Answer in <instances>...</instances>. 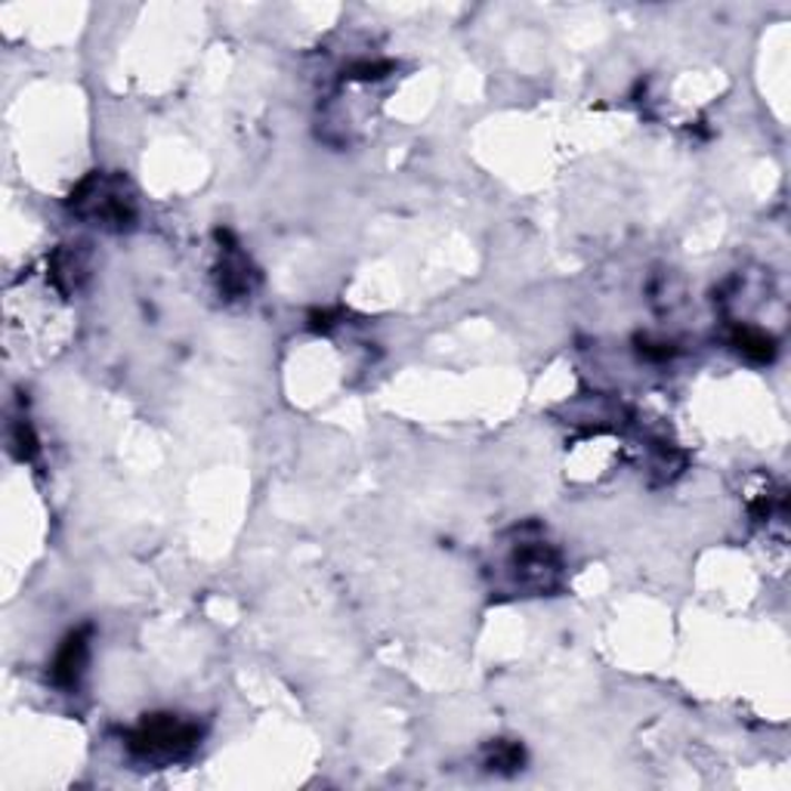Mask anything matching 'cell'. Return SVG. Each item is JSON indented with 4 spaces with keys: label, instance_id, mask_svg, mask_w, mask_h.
I'll return each instance as SVG.
<instances>
[{
    "label": "cell",
    "instance_id": "7",
    "mask_svg": "<svg viewBox=\"0 0 791 791\" xmlns=\"http://www.w3.org/2000/svg\"><path fill=\"white\" fill-rule=\"evenodd\" d=\"M486 764L492 767V770H504V773H511V770H516V767L523 764V749H520L516 742H495L492 751H488Z\"/></svg>",
    "mask_w": 791,
    "mask_h": 791
},
{
    "label": "cell",
    "instance_id": "6",
    "mask_svg": "<svg viewBox=\"0 0 791 791\" xmlns=\"http://www.w3.org/2000/svg\"><path fill=\"white\" fill-rule=\"evenodd\" d=\"M733 347L751 362H773V356H777V344H773V337L764 332H758V328H749V325H742V328L733 332Z\"/></svg>",
    "mask_w": 791,
    "mask_h": 791
},
{
    "label": "cell",
    "instance_id": "3",
    "mask_svg": "<svg viewBox=\"0 0 791 791\" xmlns=\"http://www.w3.org/2000/svg\"><path fill=\"white\" fill-rule=\"evenodd\" d=\"M511 566H514L520 587H526V591H547V587H554L556 575H560L556 554L544 542L520 544L516 554L511 556Z\"/></svg>",
    "mask_w": 791,
    "mask_h": 791
},
{
    "label": "cell",
    "instance_id": "5",
    "mask_svg": "<svg viewBox=\"0 0 791 791\" xmlns=\"http://www.w3.org/2000/svg\"><path fill=\"white\" fill-rule=\"evenodd\" d=\"M220 288L233 297H245L254 288V269L236 248H229V257L223 260Z\"/></svg>",
    "mask_w": 791,
    "mask_h": 791
},
{
    "label": "cell",
    "instance_id": "2",
    "mask_svg": "<svg viewBox=\"0 0 791 791\" xmlns=\"http://www.w3.org/2000/svg\"><path fill=\"white\" fill-rule=\"evenodd\" d=\"M71 208L81 217L99 220L102 226H118L125 229L134 223V198L125 189L121 180H109L102 174H93L90 180L78 186V192L71 195Z\"/></svg>",
    "mask_w": 791,
    "mask_h": 791
},
{
    "label": "cell",
    "instance_id": "4",
    "mask_svg": "<svg viewBox=\"0 0 791 791\" xmlns=\"http://www.w3.org/2000/svg\"><path fill=\"white\" fill-rule=\"evenodd\" d=\"M87 634H90L87 627H83V631H75V634H69L66 643L59 646V653H56V662H53L56 686L71 690V686H78V681H81L83 668H87V653H90Z\"/></svg>",
    "mask_w": 791,
    "mask_h": 791
},
{
    "label": "cell",
    "instance_id": "1",
    "mask_svg": "<svg viewBox=\"0 0 791 791\" xmlns=\"http://www.w3.org/2000/svg\"><path fill=\"white\" fill-rule=\"evenodd\" d=\"M198 739H201V733H198L195 723L182 721L177 714H152L127 736V749L139 761L170 764V761L189 758L198 745Z\"/></svg>",
    "mask_w": 791,
    "mask_h": 791
}]
</instances>
